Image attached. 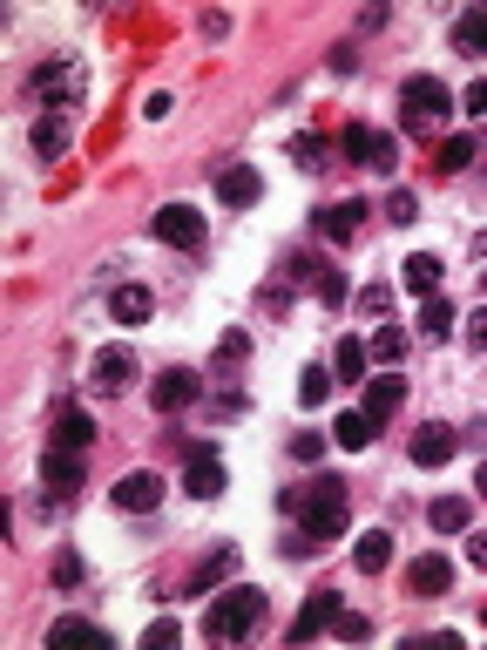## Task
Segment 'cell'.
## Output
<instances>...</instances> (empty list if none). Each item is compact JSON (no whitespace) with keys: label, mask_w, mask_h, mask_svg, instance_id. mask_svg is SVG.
I'll use <instances>...</instances> for the list:
<instances>
[{"label":"cell","mask_w":487,"mask_h":650,"mask_svg":"<svg viewBox=\"0 0 487 650\" xmlns=\"http://www.w3.org/2000/svg\"><path fill=\"white\" fill-rule=\"evenodd\" d=\"M386 562H393V536H386V528H365V536L352 542V569H365V576H380Z\"/></svg>","instance_id":"obj_20"},{"label":"cell","mask_w":487,"mask_h":650,"mask_svg":"<svg viewBox=\"0 0 487 650\" xmlns=\"http://www.w3.org/2000/svg\"><path fill=\"white\" fill-rule=\"evenodd\" d=\"M332 637H339V643H365V637H373V624H365L359 609H339V617H332Z\"/></svg>","instance_id":"obj_35"},{"label":"cell","mask_w":487,"mask_h":650,"mask_svg":"<svg viewBox=\"0 0 487 650\" xmlns=\"http://www.w3.org/2000/svg\"><path fill=\"white\" fill-rule=\"evenodd\" d=\"M34 149L55 162V156L68 149V122H61V115H41V122H34Z\"/></svg>","instance_id":"obj_28"},{"label":"cell","mask_w":487,"mask_h":650,"mask_svg":"<svg viewBox=\"0 0 487 650\" xmlns=\"http://www.w3.org/2000/svg\"><path fill=\"white\" fill-rule=\"evenodd\" d=\"M149 400H156V414H183V406H196V400H203V380L190 373V366H170V373L149 386Z\"/></svg>","instance_id":"obj_9"},{"label":"cell","mask_w":487,"mask_h":650,"mask_svg":"<svg viewBox=\"0 0 487 650\" xmlns=\"http://www.w3.org/2000/svg\"><path fill=\"white\" fill-rule=\"evenodd\" d=\"M156 502H162V474H149V468H143V474H122V481H115V508L149 515Z\"/></svg>","instance_id":"obj_16"},{"label":"cell","mask_w":487,"mask_h":650,"mask_svg":"<svg viewBox=\"0 0 487 650\" xmlns=\"http://www.w3.org/2000/svg\"><path fill=\"white\" fill-rule=\"evenodd\" d=\"M89 440H95V421L81 414V406H61V414H55V447H68V455H81Z\"/></svg>","instance_id":"obj_23"},{"label":"cell","mask_w":487,"mask_h":650,"mask_svg":"<svg viewBox=\"0 0 487 650\" xmlns=\"http://www.w3.org/2000/svg\"><path fill=\"white\" fill-rule=\"evenodd\" d=\"M467 562H480V569H487V536H474V542H467Z\"/></svg>","instance_id":"obj_45"},{"label":"cell","mask_w":487,"mask_h":650,"mask_svg":"<svg viewBox=\"0 0 487 650\" xmlns=\"http://www.w3.org/2000/svg\"><path fill=\"white\" fill-rule=\"evenodd\" d=\"M325 393H332V380H325V366H305V373H298V406H318Z\"/></svg>","instance_id":"obj_34"},{"label":"cell","mask_w":487,"mask_h":650,"mask_svg":"<svg viewBox=\"0 0 487 650\" xmlns=\"http://www.w3.org/2000/svg\"><path fill=\"white\" fill-rule=\"evenodd\" d=\"M461 102H467V115H487V75H480V81H474V89H467V96H461Z\"/></svg>","instance_id":"obj_43"},{"label":"cell","mask_w":487,"mask_h":650,"mask_svg":"<svg viewBox=\"0 0 487 650\" xmlns=\"http://www.w3.org/2000/svg\"><path fill=\"white\" fill-rule=\"evenodd\" d=\"M339 149H346L352 162H365V170H393V162H399V143H393L386 130H373V122H346Z\"/></svg>","instance_id":"obj_5"},{"label":"cell","mask_w":487,"mask_h":650,"mask_svg":"<svg viewBox=\"0 0 487 650\" xmlns=\"http://www.w3.org/2000/svg\"><path fill=\"white\" fill-rule=\"evenodd\" d=\"M386 305H393L386 284H365V292H359V312H365V318H386Z\"/></svg>","instance_id":"obj_37"},{"label":"cell","mask_w":487,"mask_h":650,"mask_svg":"<svg viewBox=\"0 0 487 650\" xmlns=\"http://www.w3.org/2000/svg\"><path fill=\"white\" fill-rule=\"evenodd\" d=\"M109 312H115L122 325H143V318L156 312V299H149V284H115V292H109Z\"/></svg>","instance_id":"obj_21"},{"label":"cell","mask_w":487,"mask_h":650,"mask_svg":"<svg viewBox=\"0 0 487 650\" xmlns=\"http://www.w3.org/2000/svg\"><path fill=\"white\" fill-rule=\"evenodd\" d=\"M365 366H373V352H365L359 339H339L332 346V380H365Z\"/></svg>","instance_id":"obj_25"},{"label":"cell","mask_w":487,"mask_h":650,"mask_svg":"<svg viewBox=\"0 0 487 650\" xmlns=\"http://www.w3.org/2000/svg\"><path fill=\"white\" fill-rule=\"evenodd\" d=\"M332 68H339V75H352V68H359V55H352V41H339V48H332Z\"/></svg>","instance_id":"obj_44"},{"label":"cell","mask_w":487,"mask_h":650,"mask_svg":"<svg viewBox=\"0 0 487 650\" xmlns=\"http://www.w3.org/2000/svg\"><path fill=\"white\" fill-rule=\"evenodd\" d=\"M474 488H480V495H487V455H480V468H474Z\"/></svg>","instance_id":"obj_46"},{"label":"cell","mask_w":487,"mask_h":650,"mask_svg":"<svg viewBox=\"0 0 487 650\" xmlns=\"http://www.w3.org/2000/svg\"><path fill=\"white\" fill-rule=\"evenodd\" d=\"M183 488H190L196 502L224 495V461H217V447H211V440H190V468H183Z\"/></svg>","instance_id":"obj_7"},{"label":"cell","mask_w":487,"mask_h":650,"mask_svg":"<svg viewBox=\"0 0 487 650\" xmlns=\"http://www.w3.org/2000/svg\"><path fill=\"white\" fill-rule=\"evenodd\" d=\"M454 447H461L454 427H446V421H427V427L414 434V447H406V455H414V468H446V461H454Z\"/></svg>","instance_id":"obj_10"},{"label":"cell","mask_w":487,"mask_h":650,"mask_svg":"<svg viewBox=\"0 0 487 650\" xmlns=\"http://www.w3.org/2000/svg\"><path fill=\"white\" fill-rule=\"evenodd\" d=\"M332 617H339V596H332V590H312V596L298 603V617L284 624V637H292V643H312L318 630H332Z\"/></svg>","instance_id":"obj_8"},{"label":"cell","mask_w":487,"mask_h":650,"mask_svg":"<svg viewBox=\"0 0 487 650\" xmlns=\"http://www.w3.org/2000/svg\"><path fill=\"white\" fill-rule=\"evenodd\" d=\"M427 522H433V536H467L474 502H467V495H440V502L427 508Z\"/></svg>","instance_id":"obj_19"},{"label":"cell","mask_w":487,"mask_h":650,"mask_svg":"<svg viewBox=\"0 0 487 650\" xmlns=\"http://www.w3.org/2000/svg\"><path fill=\"white\" fill-rule=\"evenodd\" d=\"M292 156L305 162V170H325V162H332V143H325V136H298V143H292Z\"/></svg>","instance_id":"obj_33"},{"label":"cell","mask_w":487,"mask_h":650,"mask_svg":"<svg viewBox=\"0 0 487 650\" xmlns=\"http://www.w3.org/2000/svg\"><path fill=\"white\" fill-rule=\"evenodd\" d=\"M480 624H487V603H480Z\"/></svg>","instance_id":"obj_47"},{"label":"cell","mask_w":487,"mask_h":650,"mask_svg":"<svg viewBox=\"0 0 487 650\" xmlns=\"http://www.w3.org/2000/svg\"><path fill=\"white\" fill-rule=\"evenodd\" d=\"M467 162H474V136H446V143H440V170H446V177L467 170Z\"/></svg>","instance_id":"obj_32"},{"label":"cell","mask_w":487,"mask_h":650,"mask_svg":"<svg viewBox=\"0 0 487 650\" xmlns=\"http://www.w3.org/2000/svg\"><path fill=\"white\" fill-rule=\"evenodd\" d=\"M217 197L230 203V211H251V203L264 197V177L251 170V162H224V170H217Z\"/></svg>","instance_id":"obj_11"},{"label":"cell","mask_w":487,"mask_h":650,"mask_svg":"<svg viewBox=\"0 0 487 650\" xmlns=\"http://www.w3.org/2000/svg\"><path fill=\"white\" fill-rule=\"evenodd\" d=\"M41 481H48L55 495H75V488L89 481V468H81V455H68V447H48V461H41Z\"/></svg>","instance_id":"obj_18"},{"label":"cell","mask_w":487,"mask_h":650,"mask_svg":"<svg viewBox=\"0 0 487 650\" xmlns=\"http://www.w3.org/2000/svg\"><path fill=\"white\" fill-rule=\"evenodd\" d=\"M332 440L346 447V455H359V447H365V440H373V421H365V414H359V406H352V414H339V421H332Z\"/></svg>","instance_id":"obj_27"},{"label":"cell","mask_w":487,"mask_h":650,"mask_svg":"<svg viewBox=\"0 0 487 650\" xmlns=\"http://www.w3.org/2000/svg\"><path fill=\"white\" fill-rule=\"evenodd\" d=\"M177 637H183V630H177V624H170V617H156V624H149V630H143V643H149V650H170V643H177Z\"/></svg>","instance_id":"obj_38"},{"label":"cell","mask_w":487,"mask_h":650,"mask_svg":"<svg viewBox=\"0 0 487 650\" xmlns=\"http://www.w3.org/2000/svg\"><path fill=\"white\" fill-rule=\"evenodd\" d=\"M386 224H420V197L414 190H393L386 197Z\"/></svg>","instance_id":"obj_36"},{"label":"cell","mask_w":487,"mask_h":650,"mask_svg":"<svg viewBox=\"0 0 487 650\" xmlns=\"http://www.w3.org/2000/svg\"><path fill=\"white\" fill-rule=\"evenodd\" d=\"M399 400H406V380H393V373H380V380H365V406L359 414L373 421V427H386L393 414H399Z\"/></svg>","instance_id":"obj_15"},{"label":"cell","mask_w":487,"mask_h":650,"mask_svg":"<svg viewBox=\"0 0 487 650\" xmlns=\"http://www.w3.org/2000/svg\"><path fill=\"white\" fill-rule=\"evenodd\" d=\"M244 352H251V339H244V333H230V339H224V346H217V359H224V366H237V359H244Z\"/></svg>","instance_id":"obj_42"},{"label":"cell","mask_w":487,"mask_h":650,"mask_svg":"<svg viewBox=\"0 0 487 650\" xmlns=\"http://www.w3.org/2000/svg\"><path fill=\"white\" fill-rule=\"evenodd\" d=\"M325 455V434H292V461H318Z\"/></svg>","instance_id":"obj_40"},{"label":"cell","mask_w":487,"mask_h":650,"mask_svg":"<svg viewBox=\"0 0 487 650\" xmlns=\"http://www.w3.org/2000/svg\"><path fill=\"white\" fill-rule=\"evenodd\" d=\"M230 569H237V549H217V556H211V562H203V569H196V576H190V590L203 596V590H211L217 576H230Z\"/></svg>","instance_id":"obj_31"},{"label":"cell","mask_w":487,"mask_h":650,"mask_svg":"<svg viewBox=\"0 0 487 650\" xmlns=\"http://www.w3.org/2000/svg\"><path fill=\"white\" fill-rule=\"evenodd\" d=\"M129 380H136V352H129V346H102L95 366H89V393H109V400H115Z\"/></svg>","instance_id":"obj_6"},{"label":"cell","mask_w":487,"mask_h":650,"mask_svg":"<svg viewBox=\"0 0 487 650\" xmlns=\"http://www.w3.org/2000/svg\"><path fill=\"white\" fill-rule=\"evenodd\" d=\"M55 583H61V590H75V583H81V556H75V549H61V556H55Z\"/></svg>","instance_id":"obj_39"},{"label":"cell","mask_w":487,"mask_h":650,"mask_svg":"<svg viewBox=\"0 0 487 650\" xmlns=\"http://www.w3.org/2000/svg\"><path fill=\"white\" fill-rule=\"evenodd\" d=\"M399 284H406V292H420V299H433L440 292V258L433 251H414V258L399 265Z\"/></svg>","instance_id":"obj_22"},{"label":"cell","mask_w":487,"mask_h":650,"mask_svg":"<svg viewBox=\"0 0 487 650\" xmlns=\"http://www.w3.org/2000/svg\"><path fill=\"white\" fill-rule=\"evenodd\" d=\"M454 48L461 55H487V8H474V14L454 21Z\"/></svg>","instance_id":"obj_26"},{"label":"cell","mask_w":487,"mask_h":650,"mask_svg":"<svg viewBox=\"0 0 487 650\" xmlns=\"http://www.w3.org/2000/svg\"><path fill=\"white\" fill-rule=\"evenodd\" d=\"M446 333H454V305H446V299L433 292V299L420 305V339H427V346H440Z\"/></svg>","instance_id":"obj_24"},{"label":"cell","mask_w":487,"mask_h":650,"mask_svg":"<svg viewBox=\"0 0 487 650\" xmlns=\"http://www.w3.org/2000/svg\"><path fill=\"white\" fill-rule=\"evenodd\" d=\"M278 508L298 515V536H292V556H305L312 542H332L346 528V508H352V488L339 474H318V481H298V488H278Z\"/></svg>","instance_id":"obj_1"},{"label":"cell","mask_w":487,"mask_h":650,"mask_svg":"<svg viewBox=\"0 0 487 650\" xmlns=\"http://www.w3.org/2000/svg\"><path fill=\"white\" fill-rule=\"evenodd\" d=\"M365 217H373V211H365V197H346V203H332V211H318V231L332 244H352L365 231Z\"/></svg>","instance_id":"obj_14"},{"label":"cell","mask_w":487,"mask_h":650,"mask_svg":"<svg viewBox=\"0 0 487 650\" xmlns=\"http://www.w3.org/2000/svg\"><path fill=\"white\" fill-rule=\"evenodd\" d=\"M292 271H298L305 292H318L325 305H346V278H339L332 265H318V258H292Z\"/></svg>","instance_id":"obj_17"},{"label":"cell","mask_w":487,"mask_h":650,"mask_svg":"<svg viewBox=\"0 0 487 650\" xmlns=\"http://www.w3.org/2000/svg\"><path fill=\"white\" fill-rule=\"evenodd\" d=\"M446 109H454V96H446L440 75H406V81H399V122H406V136L433 143V130L446 122Z\"/></svg>","instance_id":"obj_3"},{"label":"cell","mask_w":487,"mask_h":650,"mask_svg":"<svg viewBox=\"0 0 487 650\" xmlns=\"http://www.w3.org/2000/svg\"><path fill=\"white\" fill-rule=\"evenodd\" d=\"M365 352H373L380 366H393V359L406 352V333H399V325H386V318H380V333H373V339H365Z\"/></svg>","instance_id":"obj_30"},{"label":"cell","mask_w":487,"mask_h":650,"mask_svg":"<svg viewBox=\"0 0 487 650\" xmlns=\"http://www.w3.org/2000/svg\"><path fill=\"white\" fill-rule=\"evenodd\" d=\"M55 643H109V630L89 617H55Z\"/></svg>","instance_id":"obj_29"},{"label":"cell","mask_w":487,"mask_h":650,"mask_svg":"<svg viewBox=\"0 0 487 650\" xmlns=\"http://www.w3.org/2000/svg\"><path fill=\"white\" fill-rule=\"evenodd\" d=\"M34 96H41V102H81V68H75V61L34 68Z\"/></svg>","instance_id":"obj_13"},{"label":"cell","mask_w":487,"mask_h":650,"mask_svg":"<svg viewBox=\"0 0 487 650\" xmlns=\"http://www.w3.org/2000/svg\"><path fill=\"white\" fill-rule=\"evenodd\" d=\"M467 346H474V352H487V305L467 318Z\"/></svg>","instance_id":"obj_41"},{"label":"cell","mask_w":487,"mask_h":650,"mask_svg":"<svg viewBox=\"0 0 487 650\" xmlns=\"http://www.w3.org/2000/svg\"><path fill=\"white\" fill-rule=\"evenodd\" d=\"M406 590H414V596H446V590H454V562H446L440 549H427L414 569H406Z\"/></svg>","instance_id":"obj_12"},{"label":"cell","mask_w":487,"mask_h":650,"mask_svg":"<svg viewBox=\"0 0 487 650\" xmlns=\"http://www.w3.org/2000/svg\"><path fill=\"white\" fill-rule=\"evenodd\" d=\"M264 609H271V596L244 583V590H224L211 609H203V624H196V630L211 637V643H244V637L258 630V617H264Z\"/></svg>","instance_id":"obj_2"},{"label":"cell","mask_w":487,"mask_h":650,"mask_svg":"<svg viewBox=\"0 0 487 650\" xmlns=\"http://www.w3.org/2000/svg\"><path fill=\"white\" fill-rule=\"evenodd\" d=\"M149 231L170 244V251H203V237H211L203 211H190V203H162V211L149 217Z\"/></svg>","instance_id":"obj_4"}]
</instances>
